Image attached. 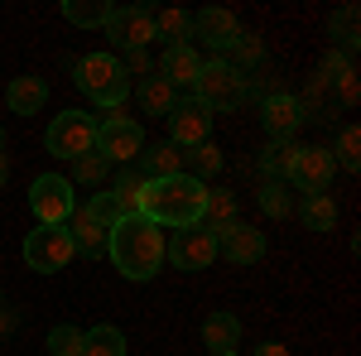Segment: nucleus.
I'll return each instance as SVG.
<instances>
[{"label": "nucleus", "mask_w": 361, "mask_h": 356, "mask_svg": "<svg viewBox=\"0 0 361 356\" xmlns=\"http://www.w3.org/2000/svg\"><path fill=\"white\" fill-rule=\"evenodd\" d=\"M106 255L126 279H154L164 265V226L149 217H121L106 236Z\"/></svg>", "instance_id": "obj_1"}, {"label": "nucleus", "mask_w": 361, "mask_h": 356, "mask_svg": "<svg viewBox=\"0 0 361 356\" xmlns=\"http://www.w3.org/2000/svg\"><path fill=\"white\" fill-rule=\"evenodd\" d=\"M202 207H207V183H197L188 173L145 183L140 192V217H149L154 226H173V231L202 226Z\"/></svg>", "instance_id": "obj_2"}, {"label": "nucleus", "mask_w": 361, "mask_h": 356, "mask_svg": "<svg viewBox=\"0 0 361 356\" xmlns=\"http://www.w3.org/2000/svg\"><path fill=\"white\" fill-rule=\"evenodd\" d=\"M73 78H78V87H82V92L102 111L126 106V97H130V78H126L121 58H111V54H87V58H78Z\"/></svg>", "instance_id": "obj_3"}, {"label": "nucleus", "mask_w": 361, "mask_h": 356, "mask_svg": "<svg viewBox=\"0 0 361 356\" xmlns=\"http://www.w3.org/2000/svg\"><path fill=\"white\" fill-rule=\"evenodd\" d=\"M193 87H197L193 97H197V102H202L207 111H212V116H217V111H236V106H241V102L250 97L246 73H236L226 58H207Z\"/></svg>", "instance_id": "obj_4"}, {"label": "nucleus", "mask_w": 361, "mask_h": 356, "mask_svg": "<svg viewBox=\"0 0 361 356\" xmlns=\"http://www.w3.org/2000/svg\"><path fill=\"white\" fill-rule=\"evenodd\" d=\"M140 149H145V130H140V121L126 116V106H111L106 121H97V154L106 164L126 168L130 159H140Z\"/></svg>", "instance_id": "obj_5"}, {"label": "nucleus", "mask_w": 361, "mask_h": 356, "mask_svg": "<svg viewBox=\"0 0 361 356\" xmlns=\"http://www.w3.org/2000/svg\"><path fill=\"white\" fill-rule=\"evenodd\" d=\"M44 149L58 154V159H82L97 149V116H87V111H63L54 116V125L44 130Z\"/></svg>", "instance_id": "obj_6"}, {"label": "nucleus", "mask_w": 361, "mask_h": 356, "mask_svg": "<svg viewBox=\"0 0 361 356\" xmlns=\"http://www.w3.org/2000/svg\"><path fill=\"white\" fill-rule=\"evenodd\" d=\"M78 250H73V236H68V226H34L25 236V265L39 274H58L68 270V260H73Z\"/></svg>", "instance_id": "obj_7"}, {"label": "nucleus", "mask_w": 361, "mask_h": 356, "mask_svg": "<svg viewBox=\"0 0 361 356\" xmlns=\"http://www.w3.org/2000/svg\"><path fill=\"white\" fill-rule=\"evenodd\" d=\"M29 207H34L39 226H63V221L78 212L73 183H68L63 173H39V178H34V188H29Z\"/></svg>", "instance_id": "obj_8"}, {"label": "nucleus", "mask_w": 361, "mask_h": 356, "mask_svg": "<svg viewBox=\"0 0 361 356\" xmlns=\"http://www.w3.org/2000/svg\"><path fill=\"white\" fill-rule=\"evenodd\" d=\"M102 29H106V39L121 54L126 49H145L154 39V10H145V5H111V15H106Z\"/></svg>", "instance_id": "obj_9"}, {"label": "nucleus", "mask_w": 361, "mask_h": 356, "mask_svg": "<svg viewBox=\"0 0 361 356\" xmlns=\"http://www.w3.org/2000/svg\"><path fill=\"white\" fill-rule=\"evenodd\" d=\"M164 260L173 270H207L217 260V241L207 226H183L173 231V241H164Z\"/></svg>", "instance_id": "obj_10"}, {"label": "nucleus", "mask_w": 361, "mask_h": 356, "mask_svg": "<svg viewBox=\"0 0 361 356\" xmlns=\"http://www.w3.org/2000/svg\"><path fill=\"white\" fill-rule=\"evenodd\" d=\"M164 121H169V145H178V149L207 145V135H212V111L197 97H178V106L169 111Z\"/></svg>", "instance_id": "obj_11"}, {"label": "nucleus", "mask_w": 361, "mask_h": 356, "mask_svg": "<svg viewBox=\"0 0 361 356\" xmlns=\"http://www.w3.org/2000/svg\"><path fill=\"white\" fill-rule=\"evenodd\" d=\"M284 183H294L304 197L323 192L328 183H333V149H323V145H299V154H294Z\"/></svg>", "instance_id": "obj_12"}, {"label": "nucleus", "mask_w": 361, "mask_h": 356, "mask_svg": "<svg viewBox=\"0 0 361 356\" xmlns=\"http://www.w3.org/2000/svg\"><path fill=\"white\" fill-rule=\"evenodd\" d=\"M246 29H241V20L231 15V10H197L193 15V39H202L212 54H231L236 49V39H241Z\"/></svg>", "instance_id": "obj_13"}, {"label": "nucleus", "mask_w": 361, "mask_h": 356, "mask_svg": "<svg viewBox=\"0 0 361 356\" xmlns=\"http://www.w3.org/2000/svg\"><path fill=\"white\" fill-rule=\"evenodd\" d=\"M212 241H217V255H226L231 265H255L265 255V231H255L246 221H231L222 231H212Z\"/></svg>", "instance_id": "obj_14"}, {"label": "nucleus", "mask_w": 361, "mask_h": 356, "mask_svg": "<svg viewBox=\"0 0 361 356\" xmlns=\"http://www.w3.org/2000/svg\"><path fill=\"white\" fill-rule=\"evenodd\" d=\"M304 102L299 97H289V92H270L265 102H260V125L270 130V140H294V130L304 125Z\"/></svg>", "instance_id": "obj_15"}, {"label": "nucleus", "mask_w": 361, "mask_h": 356, "mask_svg": "<svg viewBox=\"0 0 361 356\" xmlns=\"http://www.w3.org/2000/svg\"><path fill=\"white\" fill-rule=\"evenodd\" d=\"M197 73H202V58L193 54V44H183V49H164V58H159V78H164L169 87H193Z\"/></svg>", "instance_id": "obj_16"}, {"label": "nucleus", "mask_w": 361, "mask_h": 356, "mask_svg": "<svg viewBox=\"0 0 361 356\" xmlns=\"http://www.w3.org/2000/svg\"><path fill=\"white\" fill-rule=\"evenodd\" d=\"M44 102H49V82L34 78V73H25V78H15V82L5 87V106L15 111V116H34Z\"/></svg>", "instance_id": "obj_17"}, {"label": "nucleus", "mask_w": 361, "mask_h": 356, "mask_svg": "<svg viewBox=\"0 0 361 356\" xmlns=\"http://www.w3.org/2000/svg\"><path fill=\"white\" fill-rule=\"evenodd\" d=\"M63 226H68V236H73V250H78V255H102V250H106V236H111V231H106L102 221H92L82 207L63 221Z\"/></svg>", "instance_id": "obj_18"}, {"label": "nucleus", "mask_w": 361, "mask_h": 356, "mask_svg": "<svg viewBox=\"0 0 361 356\" xmlns=\"http://www.w3.org/2000/svg\"><path fill=\"white\" fill-rule=\"evenodd\" d=\"M140 159H145V183H159V178H178L183 173V149L169 145V140L164 145H149Z\"/></svg>", "instance_id": "obj_19"}, {"label": "nucleus", "mask_w": 361, "mask_h": 356, "mask_svg": "<svg viewBox=\"0 0 361 356\" xmlns=\"http://www.w3.org/2000/svg\"><path fill=\"white\" fill-rule=\"evenodd\" d=\"M202 342H207L212 352H236V342H241V318H236V313H207V318H202Z\"/></svg>", "instance_id": "obj_20"}, {"label": "nucleus", "mask_w": 361, "mask_h": 356, "mask_svg": "<svg viewBox=\"0 0 361 356\" xmlns=\"http://www.w3.org/2000/svg\"><path fill=\"white\" fill-rule=\"evenodd\" d=\"M126 332L116 323H97V328L82 332V356H126Z\"/></svg>", "instance_id": "obj_21"}, {"label": "nucleus", "mask_w": 361, "mask_h": 356, "mask_svg": "<svg viewBox=\"0 0 361 356\" xmlns=\"http://www.w3.org/2000/svg\"><path fill=\"white\" fill-rule=\"evenodd\" d=\"M178 106V87H169L164 78H140V111L145 116H169Z\"/></svg>", "instance_id": "obj_22"}, {"label": "nucleus", "mask_w": 361, "mask_h": 356, "mask_svg": "<svg viewBox=\"0 0 361 356\" xmlns=\"http://www.w3.org/2000/svg\"><path fill=\"white\" fill-rule=\"evenodd\" d=\"M154 39H169V49H183L193 39V15H183V10H154Z\"/></svg>", "instance_id": "obj_23"}, {"label": "nucleus", "mask_w": 361, "mask_h": 356, "mask_svg": "<svg viewBox=\"0 0 361 356\" xmlns=\"http://www.w3.org/2000/svg\"><path fill=\"white\" fill-rule=\"evenodd\" d=\"M106 192L116 197L121 217H140V192H145V178H140L135 168H121V173H116V183Z\"/></svg>", "instance_id": "obj_24"}, {"label": "nucleus", "mask_w": 361, "mask_h": 356, "mask_svg": "<svg viewBox=\"0 0 361 356\" xmlns=\"http://www.w3.org/2000/svg\"><path fill=\"white\" fill-rule=\"evenodd\" d=\"M294 154H299V145L294 140H270L265 149H260V173L265 178H289V164H294Z\"/></svg>", "instance_id": "obj_25"}, {"label": "nucleus", "mask_w": 361, "mask_h": 356, "mask_svg": "<svg viewBox=\"0 0 361 356\" xmlns=\"http://www.w3.org/2000/svg\"><path fill=\"white\" fill-rule=\"evenodd\" d=\"M183 173L188 178H212V173H222V149L207 140V145H193V149H183Z\"/></svg>", "instance_id": "obj_26"}, {"label": "nucleus", "mask_w": 361, "mask_h": 356, "mask_svg": "<svg viewBox=\"0 0 361 356\" xmlns=\"http://www.w3.org/2000/svg\"><path fill=\"white\" fill-rule=\"evenodd\" d=\"M299 221H304L308 231H333L337 202L328 197V192H313V197H304V202H299Z\"/></svg>", "instance_id": "obj_27"}, {"label": "nucleus", "mask_w": 361, "mask_h": 356, "mask_svg": "<svg viewBox=\"0 0 361 356\" xmlns=\"http://www.w3.org/2000/svg\"><path fill=\"white\" fill-rule=\"evenodd\" d=\"M106 15H111L106 0H63V20L78 25V29H102V25H106Z\"/></svg>", "instance_id": "obj_28"}, {"label": "nucleus", "mask_w": 361, "mask_h": 356, "mask_svg": "<svg viewBox=\"0 0 361 356\" xmlns=\"http://www.w3.org/2000/svg\"><path fill=\"white\" fill-rule=\"evenodd\" d=\"M236 221V192H226V188H207V207H202V226L207 231H222V226H231Z\"/></svg>", "instance_id": "obj_29"}, {"label": "nucleus", "mask_w": 361, "mask_h": 356, "mask_svg": "<svg viewBox=\"0 0 361 356\" xmlns=\"http://www.w3.org/2000/svg\"><path fill=\"white\" fill-rule=\"evenodd\" d=\"M255 197H260V212H265V217H275V221L294 212V197H289V183H284V178H265Z\"/></svg>", "instance_id": "obj_30"}, {"label": "nucleus", "mask_w": 361, "mask_h": 356, "mask_svg": "<svg viewBox=\"0 0 361 356\" xmlns=\"http://www.w3.org/2000/svg\"><path fill=\"white\" fill-rule=\"evenodd\" d=\"M111 173V164L92 149V154H82V159H73V178L68 183H82V188H102V178Z\"/></svg>", "instance_id": "obj_31"}, {"label": "nucleus", "mask_w": 361, "mask_h": 356, "mask_svg": "<svg viewBox=\"0 0 361 356\" xmlns=\"http://www.w3.org/2000/svg\"><path fill=\"white\" fill-rule=\"evenodd\" d=\"M49 356H82V328H73V323L49 328Z\"/></svg>", "instance_id": "obj_32"}, {"label": "nucleus", "mask_w": 361, "mask_h": 356, "mask_svg": "<svg viewBox=\"0 0 361 356\" xmlns=\"http://www.w3.org/2000/svg\"><path fill=\"white\" fill-rule=\"evenodd\" d=\"M357 149H361V130H357V125H342V135H337V164L347 168V173H357V168H361Z\"/></svg>", "instance_id": "obj_33"}, {"label": "nucleus", "mask_w": 361, "mask_h": 356, "mask_svg": "<svg viewBox=\"0 0 361 356\" xmlns=\"http://www.w3.org/2000/svg\"><path fill=\"white\" fill-rule=\"evenodd\" d=\"M82 212H87L92 221H102L106 231H111L116 221H121V207H116V197H111V192H92V197H87V207H82Z\"/></svg>", "instance_id": "obj_34"}, {"label": "nucleus", "mask_w": 361, "mask_h": 356, "mask_svg": "<svg viewBox=\"0 0 361 356\" xmlns=\"http://www.w3.org/2000/svg\"><path fill=\"white\" fill-rule=\"evenodd\" d=\"M328 34H333V39H342L347 49H357V5H342L333 20H328Z\"/></svg>", "instance_id": "obj_35"}, {"label": "nucleus", "mask_w": 361, "mask_h": 356, "mask_svg": "<svg viewBox=\"0 0 361 356\" xmlns=\"http://www.w3.org/2000/svg\"><path fill=\"white\" fill-rule=\"evenodd\" d=\"M231 54H236V63H231V68H236V73H241V68H250V63H260V58H265V44H260V39H255V34H241V39H236V49H231Z\"/></svg>", "instance_id": "obj_36"}, {"label": "nucleus", "mask_w": 361, "mask_h": 356, "mask_svg": "<svg viewBox=\"0 0 361 356\" xmlns=\"http://www.w3.org/2000/svg\"><path fill=\"white\" fill-rule=\"evenodd\" d=\"M352 73H357V68H352L342 54H328V58H323V82H342V78H352Z\"/></svg>", "instance_id": "obj_37"}, {"label": "nucleus", "mask_w": 361, "mask_h": 356, "mask_svg": "<svg viewBox=\"0 0 361 356\" xmlns=\"http://www.w3.org/2000/svg\"><path fill=\"white\" fill-rule=\"evenodd\" d=\"M121 68H126V78H149V54L145 49H126Z\"/></svg>", "instance_id": "obj_38"}, {"label": "nucleus", "mask_w": 361, "mask_h": 356, "mask_svg": "<svg viewBox=\"0 0 361 356\" xmlns=\"http://www.w3.org/2000/svg\"><path fill=\"white\" fill-rule=\"evenodd\" d=\"M337 92H342V102L352 106V102H357V73H352V78H342V82H337Z\"/></svg>", "instance_id": "obj_39"}, {"label": "nucleus", "mask_w": 361, "mask_h": 356, "mask_svg": "<svg viewBox=\"0 0 361 356\" xmlns=\"http://www.w3.org/2000/svg\"><path fill=\"white\" fill-rule=\"evenodd\" d=\"M255 356H289V347H284V342H260Z\"/></svg>", "instance_id": "obj_40"}, {"label": "nucleus", "mask_w": 361, "mask_h": 356, "mask_svg": "<svg viewBox=\"0 0 361 356\" xmlns=\"http://www.w3.org/2000/svg\"><path fill=\"white\" fill-rule=\"evenodd\" d=\"M5 183H10V154L0 149V188H5Z\"/></svg>", "instance_id": "obj_41"}, {"label": "nucleus", "mask_w": 361, "mask_h": 356, "mask_svg": "<svg viewBox=\"0 0 361 356\" xmlns=\"http://www.w3.org/2000/svg\"><path fill=\"white\" fill-rule=\"evenodd\" d=\"M15 328V313H5V308H0V332H10Z\"/></svg>", "instance_id": "obj_42"}, {"label": "nucleus", "mask_w": 361, "mask_h": 356, "mask_svg": "<svg viewBox=\"0 0 361 356\" xmlns=\"http://www.w3.org/2000/svg\"><path fill=\"white\" fill-rule=\"evenodd\" d=\"M207 356H236V352H207Z\"/></svg>", "instance_id": "obj_43"}, {"label": "nucleus", "mask_w": 361, "mask_h": 356, "mask_svg": "<svg viewBox=\"0 0 361 356\" xmlns=\"http://www.w3.org/2000/svg\"><path fill=\"white\" fill-rule=\"evenodd\" d=\"M0 149H5V130H0Z\"/></svg>", "instance_id": "obj_44"}, {"label": "nucleus", "mask_w": 361, "mask_h": 356, "mask_svg": "<svg viewBox=\"0 0 361 356\" xmlns=\"http://www.w3.org/2000/svg\"><path fill=\"white\" fill-rule=\"evenodd\" d=\"M0 308H5V294H0Z\"/></svg>", "instance_id": "obj_45"}]
</instances>
